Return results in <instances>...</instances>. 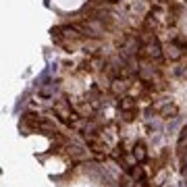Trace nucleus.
<instances>
[{"label": "nucleus", "mask_w": 187, "mask_h": 187, "mask_svg": "<svg viewBox=\"0 0 187 187\" xmlns=\"http://www.w3.org/2000/svg\"><path fill=\"white\" fill-rule=\"evenodd\" d=\"M135 156H137V158H144V156H146V154H144V148H142V146H139V148H135Z\"/></svg>", "instance_id": "f257e3e1"}]
</instances>
